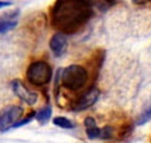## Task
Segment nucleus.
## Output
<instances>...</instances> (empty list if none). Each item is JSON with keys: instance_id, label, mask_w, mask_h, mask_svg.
Returning <instances> with one entry per match:
<instances>
[{"instance_id": "f257e3e1", "label": "nucleus", "mask_w": 151, "mask_h": 143, "mask_svg": "<svg viewBox=\"0 0 151 143\" xmlns=\"http://www.w3.org/2000/svg\"><path fill=\"white\" fill-rule=\"evenodd\" d=\"M93 14L89 0H55L50 8V23L63 34H75L88 24Z\"/></svg>"}, {"instance_id": "f03ea898", "label": "nucleus", "mask_w": 151, "mask_h": 143, "mask_svg": "<svg viewBox=\"0 0 151 143\" xmlns=\"http://www.w3.org/2000/svg\"><path fill=\"white\" fill-rule=\"evenodd\" d=\"M60 84L63 88L70 92H78L86 85L89 79V73L86 68L79 64H70L60 70Z\"/></svg>"}, {"instance_id": "7ed1b4c3", "label": "nucleus", "mask_w": 151, "mask_h": 143, "mask_svg": "<svg viewBox=\"0 0 151 143\" xmlns=\"http://www.w3.org/2000/svg\"><path fill=\"white\" fill-rule=\"evenodd\" d=\"M26 80L34 87H44L50 83L52 78L51 65L44 60H35L29 64L25 72Z\"/></svg>"}, {"instance_id": "20e7f679", "label": "nucleus", "mask_w": 151, "mask_h": 143, "mask_svg": "<svg viewBox=\"0 0 151 143\" xmlns=\"http://www.w3.org/2000/svg\"><path fill=\"white\" fill-rule=\"evenodd\" d=\"M24 115V108L20 106L5 107L0 111V132H6L14 127V124Z\"/></svg>"}, {"instance_id": "39448f33", "label": "nucleus", "mask_w": 151, "mask_h": 143, "mask_svg": "<svg viewBox=\"0 0 151 143\" xmlns=\"http://www.w3.org/2000/svg\"><path fill=\"white\" fill-rule=\"evenodd\" d=\"M100 97V90L98 87H90L88 90H85L81 96H80L76 102L73 103V111L74 112H83L86 111L88 108L93 107L94 104L98 102Z\"/></svg>"}, {"instance_id": "423d86ee", "label": "nucleus", "mask_w": 151, "mask_h": 143, "mask_svg": "<svg viewBox=\"0 0 151 143\" xmlns=\"http://www.w3.org/2000/svg\"><path fill=\"white\" fill-rule=\"evenodd\" d=\"M12 89L21 102L29 104V106H33L37 102V93L30 90L20 79H14L12 82Z\"/></svg>"}, {"instance_id": "0eeeda50", "label": "nucleus", "mask_w": 151, "mask_h": 143, "mask_svg": "<svg viewBox=\"0 0 151 143\" xmlns=\"http://www.w3.org/2000/svg\"><path fill=\"white\" fill-rule=\"evenodd\" d=\"M49 45H50V49H51L54 55L60 58L65 54L66 49H68V38H66L65 34L58 31L51 36V39L49 42Z\"/></svg>"}, {"instance_id": "6e6552de", "label": "nucleus", "mask_w": 151, "mask_h": 143, "mask_svg": "<svg viewBox=\"0 0 151 143\" xmlns=\"http://www.w3.org/2000/svg\"><path fill=\"white\" fill-rule=\"evenodd\" d=\"M85 132L89 139H102V128H99L93 117H86L84 120Z\"/></svg>"}, {"instance_id": "1a4fd4ad", "label": "nucleus", "mask_w": 151, "mask_h": 143, "mask_svg": "<svg viewBox=\"0 0 151 143\" xmlns=\"http://www.w3.org/2000/svg\"><path fill=\"white\" fill-rule=\"evenodd\" d=\"M18 21L14 19L13 15H5L0 18V34H5V33L10 31L17 26Z\"/></svg>"}, {"instance_id": "9d476101", "label": "nucleus", "mask_w": 151, "mask_h": 143, "mask_svg": "<svg viewBox=\"0 0 151 143\" xmlns=\"http://www.w3.org/2000/svg\"><path fill=\"white\" fill-rule=\"evenodd\" d=\"M51 114H52V108L50 104H47V106H44L40 111L35 112V119L39 122L41 125L46 124L49 122V119L51 118Z\"/></svg>"}, {"instance_id": "9b49d317", "label": "nucleus", "mask_w": 151, "mask_h": 143, "mask_svg": "<svg viewBox=\"0 0 151 143\" xmlns=\"http://www.w3.org/2000/svg\"><path fill=\"white\" fill-rule=\"evenodd\" d=\"M149 120H151V98H150V101L145 104V107L141 111V113L139 114L136 124L137 125H142L145 123H147Z\"/></svg>"}, {"instance_id": "f8f14e48", "label": "nucleus", "mask_w": 151, "mask_h": 143, "mask_svg": "<svg viewBox=\"0 0 151 143\" xmlns=\"http://www.w3.org/2000/svg\"><path fill=\"white\" fill-rule=\"evenodd\" d=\"M52 123L55 124L56 127L63 128V129H73V128H75V124L70 119H68L65 117H55L52 119Z\"/></svg>"}, {"instance_id": "ddd939ff", "label": "nucleus", "mask_w": 151, "mask_h": 143, "mask_svg": "<svg viewBox=\"0 0 151 143\" xmlns=\"http://www.w3.org/2000/svg\"><path fill=\"white\" fill-rule=\"evenodd\" d=\"M10 5H12V3H10V1H3V0H0V9L10 7Z\"/></svg>"}, {"instance_id": "4468645a", "label": "nucleus", "mask_w": 151, "mask_h": 143, "mask_svg": "<svg viewBox=\"0 0 151 143\" xmlns=\"http://www.w3.org/2000/svg\"><path fill=\"white\" fill-rule=\"evenodd\" d=\"M102 1H105L106 4H109V5H112V4H115L117 0H102Z\"/></svg>"}]
</instances>
